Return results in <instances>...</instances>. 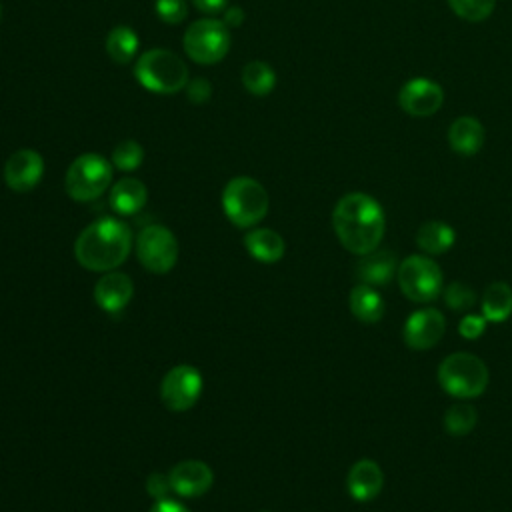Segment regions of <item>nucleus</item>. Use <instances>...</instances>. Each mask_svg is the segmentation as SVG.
Listing matches in <instances>:
<instances>
[{
	"instance_id": "nucleus-14",
	"label": "nucleus",
	"mask_w": 512,
	"mask_h": 512,
	"mask_svg": "<svg viewBox=\"0 0 512 512\" xmlns=\"http://www.w3.org/2000/svg\"><path fill=\"white\" fill-rule=\"evenodd\" d=\"M172 492L184 498H196L212 488L214 472L202 460H182L170 472Z\"/></svg>"
},
{
	"instance_id": "nucleus-3",
	"label": "nucleus",
	"mask_w": 512,
	"mask_h": 512,
	"mask_svg": "<svg viewBox=\"0 0 512 512\" xmlns=\"http://www.w3.org/2000/svg\"><path fill=\"white\" fill-rule=\"evenodd\" d=\"M134 74L146 90L156 94H176L188 84L184 60L166 48H152L140 54Z\"/></svg>"
},
{
	"instance_id": "nucleus-15",
	"label": "nucleus",
	"mask_w": 512,
	"mask_h": 512,
	"mask_svg": "<svg viewBox=\"0 0 512 512\" xmlns=\"http://www.w3.org/2000/svg\"><path fill=\"white\" fill-rule=\"evenodd\" d=\"M132 296H134V282L128 274L120 270L104 272V276L98 278L94 286V300L98 308L108 314L122 312L132 300Z\"/></svg>"
},
{
	"instance_id": "nucleus-33",
	"label": "nucleus",
	"mask_w": 512,
	"mask_h": 512,
	"mask_svg": "<svg viewBox=\"0 0 512 512\" xmlns=\"http://www.w3.org/2000/svg\"><path fill=\"white\" fill-rule=\"evenodd\" d=\"M186 94H188V100L194 102V104H204L210 100L212 96V84L206 80V78H194V80H188L186 84Z\"/></svg>"
},
{
	"instance_id": "nucleus-22",
	"label": "nucleus",
	"mask_w": 512,
	"mask_h": 512,
	"mask_svg": "<svg viewBox=\"0 0 512 512\" xmlns=\"http://www.w3.org/2000/svg\"><path fill=\"white\" fill-rule=\"evenodd\" d=\"M454 228L442 220H428L416 232L418 248L428 256H438L454 246Z\"/></svg>"
},
{
	"instance_id": "nucleus-31",
	"label": "nucleus",
	"mask_w": 512,
	"mask_h": 512,
	"mask_svg": "<svg viewBox=\"0 0 512 512\" xmlns=\"http://www.w3.org/2000/svg\"><path fill=\"white\" fill-rule=\"evenodd\" d=\"M486 318L482 314H466L458 324V334L466 340H476L486 330Z\"/></svg>"
},
{
	"instance_id": "nucleus-16",
	"label": "nucleus",
	"mask_w": 512,
	"mask_h": 512,
	"mask_svg": "<svg viewBox=\"0 0 512 512\" xmlns=\"http://www.w3.org/2000/svg\"><path fill=\"white\" fill-rule=\"evenodd\" d=\"M384 486V472L382 468L368 458H362L352 464L346 476L348 494L358 502L374 500Z\"/></svg>"
},
{
	"instance_id": "nucleus-29",
	"label": "nucleus",
	"mask_w": 512,
	"mask_h": 512,
	"mask_svg": "<svg viewBox=\"0 0 512 512\" xmlns=\"http://www.w3.org/2000/svg\"><path fill=\"white\" fill-rule=\"evenodd\" d=\"M442 296L444 304L454 312H468L476 304V292L460 280H454L448 286H444Z\"/></svg>"
},
{
	"instance_id": "nucleus-9",
	"label": "nucleus",
	"mask_w": 512,
	"mask_h": 512,
	"mask_svg": "<svg viewBox=\"0 0 512 512\" xmlns=\"http://www.w3.org/2000/svg\"><path fill=\"white\" fill-rule=\"evenodd\" d=\"M178 240L162 224H150L136 236V258L152 274H166L178 262Z\"/></svg>"
},
{
	"instance_id": "nucleus-32",
	"label": "nucleus",
	"mask_w": 512,
	"mask_h": 512,
	"mask_svg": "<svg viewBox=\"0 0 512 512\" xmlns=\"http://www.w3.org/2000/svg\"><path fill=\"white\" fill-rule=\"evenodd\" d=\"M146 492L154 498V500H164L170 498L172 492V484H170V476L164 472H152L146 480Z\"/></svg>"
},
{
	"instance_id": "nucleus-10",
	"label": "nucleus",
	"mask_w": 512,
	"mask_h": 512,
	"mask_svg": "<svg viewBox=\"0 0 512 512\" xmlns=\"http://www.w3.org/2000/svg\"><path fill=\"white\" fill-rule=\"evenodd\" d=\"M204 380L196 366L178 364L168 370L160 384V398L172 412L190 410L202 396Z\"/></svg>"
},
{
	"instance_id": "nucleus-28",
	"label": "nucleus",
	"mask_w": 512,
	"mask_h": 512,
	"mask_svg": "<svg viewBox=\"0 0 512 512\" xmlns=\"http://www.w3.org/2000/svg\"><path fill=\"white\" fill-rule=\"evenodd\" d=\"M144 160V150L136 140H124L112 150V166L122 172H132L140 168Z\"/></svg>"
},
{
	"instance_id": "nucleus-34",
	"label": "nucleus",
	"mask_w": 512,
	"mask_h": 512,
	"mask_svg": "<svg viewBox=\"0 0 512 512\" xmlns=\"http://www.w3.org/2000/svg\"><path fill=\"white\" fill-rule=\"evenodd\" d=\"M150 512H190L184 504H180L178 500L172 498H164V500H156L150 508Z\"/></svg>"
},
{
	"instance_id": "nucleus-38",
	"label": "nucleus",
	"mask_w": 512,
	"mask_h": 512,
	"mask_svg": "<svg viewBox=\"0 0 512 512\" xmlns=\"http://www.w3.org/2000/svg\"><path fill=\"white\" fill-rule=\"evenodd\" d=\"M0 16H2V10H0Z\"/></svg>"
},
{
	"instance_id": "nucleus-2",
	"label": "nucleus",
	"mask_w": 512,
	"mask_h": 512,
	"mask_svg": "<svg viewBox=\"0 0 512 512\" xmlns=\"http://www.w3.org/2000/svg\"><path fill=\"white\" fill-rule=\"evenodd\" d=\"M132 230L118 218H98L90 222L74 242L78 264L92 272L116 270L132 250Z\"/></svg>"
},
{
	"instance_id": "nucleus-1",
	"label": "nucleus",
	"mask_w": 512,
	"mask_h": 512,
	"mask_svg": "<svg viewBox=\"0 0 512 512\" xmlns=\"http://www.w3.org/2000/svg\"><path fill=\"white\" fill-rule=\"evenodd\" d=\"M332 226L340 244L358 256L374 252L386 230L384 210L364 192L344 194L332 212Z\"/></svg>"
},
{
	"instance_id": "nucleus-26",
	"label": "nucleus",
	"mask_w": 512,
	"mask_h": 512,
	"mask_svg": "<svg viewBox=\"0 0 512 512\" xmlns=\"http://www.w3.org/2000/svg\"><path fill=\"white\" fill-rule=\"evenodd\" d=\"M478 420V412L472 404H452L444 414V430L452 436L468 434Z\"/></svg>"
},
{
	"instance_id": "nucleus-5",
	"label": "nucleus",
	"mask_w": 512,
	"mask_h": 512,
	"mask_svg": "<svg viewBox=\"0 0 512 512\" xmlns=\"http://www.w3.org/2000/svg\"><path fill=\"white\" fill-rule=\"evenodd\" d=\"M438 382L442 390L454 398H476L488 386V368L470 352H454L440 362Z\"/></svg>"
},
{
	"instance_id": "nucleus-21",
	"label": "nucleus",
	"mask_w": 512,
	"mask_h": 512,
	"mask_svg": "<svg viewBox=\"0 0 512 512\" xmlns=\"http://www.w3.org/2000/svg\"><path fill=\"white\" fill-rule=\"evenodd\" d=\"M348 306H350L352 316L364 324L380 322L384 316V310H386V304H384L382 296L378 294V290L374 286L360 284V282L350 290Z\"/></svg>"
},
{
	"instance_id": "nucleus-19",
	"label": "nucleus",
	"mask_w": 512,
	"mask_h": 512,
	"mask_svg": "<svg viewBox=\"0 0 512 512\" xmlns=\"http://www.w3.org/2000/svg\"><path fill=\"white\" fill-rule=\"evenodd\" d=\"M448 144L454 152L472 156L484 144V126L472 116H460L448 128Z\"/></svg>"
},
{
	"instance_id": "nucleus-6",
	"label": "nucleus",
	"mask_w": 512,
	"mask_h": 512,
	"mask_svg": "<svg viewBox=\"0 0 512 512\" xmlns=\"http://www.w3.org/2000/svg\"><path fill=\"white\" fill-rule=\"evenodd\" d=\"M112 168V162L100 154H80L66 170V194L76 202H90L100 198L112 182Z\"/></svg>"
},
{
	"instance_id": "nucleus-4",
	"label": "nucleus",
	"mask_w": 512,
	"mask_h": 512,
	"mask_svg": "<svg viewBox=\"0 0 512 512\" xmlns=\"http://www.w3.org/2000/svg\"><path fill=\"white\" fill-rule=\"evenodd\" d=\"M268 204L266 188L250 176H236L224 186L222 208L238 228L256 226L268 214Z\"/></svg>"
},
{
	"instance_id": "nucleus-24",
	"label": "nucleus",
	"mask_w": 512,
	"mask_h": 512,
	"mask_svg": "<svg viewBox=\"0 0 512 512\" xmlns=\"http://www.w3.org/2000/svg\"><path fill=\"white\" fill-rule=\"evenodd\" d=\"M140 40L130 26H116L106 36V52L116 64H130L138 52Z\"/></svg>"
},
{
	"instance_id": "nucleus-27",
	"label": "nucleus",
	"mask_w": 512,
	"mask_h": 512,
	"mask_svg": "<svg viewBox=\"0 0 512 512\" xmlns=\"http://www.w3.org/2000/svg\"><path fill=\"white\" fill-rule=\"evenodd\" d=\"M448 4L458 18L468 22H482L496 8V0H448Z\"/></svg>"
},
{
	"instance_id": "nucleus-20",
	"label": "nucleus",
	"mask_w": 512,
	"mask_h": 512,
	"mask_svg": "<svg viewBox=\"0 0 512 512\" xmlns=\"http://www.w3.org/2000/svg\"><path fill=\"white\" fill-rule=\"evenodd\" d=\"M248 254L264 264H274L284 256V238L272 228H254L244 236Z\"/></svg>"
},
{
	"instance_id": "nucleus-7",
	"label": "nucleus",
	"mask_w": 512,
	"mask_h": 512,
	"mask_svg": "<svg viewBox=\"0 0 512 512\" xmlns=\"http://www.w3.org/2000/svg\"><path fill=\"white\" fill-rule=\"evenodd\" d=\"M402 294L418 304L436 300L444 290V276L440 266L428 254H412L398 264L396 272Z\"/></svg>"
},
{
	"instance_id": "nucleus-8",
	"label": "nucleus",
	"mask_w": 512,
	"mask_h": 512,
	"mask_svg": "<svg viewBox=\"0 0 512 512\" xmlns=\"http://www.w3.org/2000/svg\"><path fill=\"white\" fill-rule=\"evenodd\" d=\"M184 50L196 64H216L230 48V30L224 20L200 18L192 22L184 32Z\"/></svg>"
},
{
	"instance_id": "nucleus-37",
	"label": "nucleus",
	"mask_w": 512,
	"mask_h": 512,
	"mask_svg": "<svg viewBox=\"0 0 512 512\" xmlns=\"http://www.w3.org/2000/svg\"><path fill=\"white\" fill-rule=\"evenodd\" d=\"M262 512H270V510H262Z\"/></svg>"
},
{
	"instance_id": "nucleus-13",
	"label": "nucleus",
	"mask_w": 512,
	"mask_h": 512,
	"mask_svg": "<svg viewBox=\"0 0 512 512\" xmlns=\"http://www.w3.org/2000/svg\"><path fill=\"white\" fill-rule=\"evenodd\" d=\"M44 176V158L32 150H16L4 164V182L14 192H30Z\"/></svg>"
},
{
	"instance_id": "nucleus-36",
	"label": "nucleus",
	"mask_w": 512,
	"mask_h": 512,
	"mask_svg": "<svg viewBox=\"0 0 512 512\" xmlns=\"http://www.w3.org/2000/svg\"><path fill=\"white\" fill-rule=\"evenodd\" d=\"M244 22V10L240 8V6H232V8H228L226 10V14H224V24L230 28H236V26H240Z\"/></svg>"
},
{
	"instance_id": "nucleus-12",
	"label": "nucleus",
	"mask_w": 512,
	"mask_h": 512,
	"mask_svg": "<svg viewBox=\"0 0 512 512\" xmlns=\"http://www.w3.org/2000/svg\"><path fill=\"white\" fill-rule=\"evenodd\" d=\"M446 332V318L436 308H422L408 316L402 338L404 344L412 350H430L434 348Z\"/></svg>"
},
{
	"instance_id": "nucleus-23",
	"label": "nucleus",
	"mask_w": 512,
	"mask_h": 512,
	"mask_svg": "<svg viewBox=\"0 0 512 512\" xmlns=\"http://www.w3.org/2000/svg\"><path fill=\"white\" fill-rule=\"evenodd\" d=\"M482 316L488 322H504L512 316V288L506 282H492L482 294Z\"/></svg>"
},
{
	"instance_id": "nucleus-18",
	"label": "nucleus",
	"mask_w": 512,
	"mask_h": 512,
	"mask_svg": "<svg viewBox=\"0 0 512 512\" xmlns=\"http://www.w3.org/2000/svg\"><path fill=\"white\" fill-rule=\"evenodd\" d=\"M146 200H148V190H146L144 182L138 178H132V176L120 178L112 186L110 196H108L110 208L120 216H132V214L140 212L144 208Z\"/></svg>"
},
{
	"instance_id": "nucleus-30",
	"label": "nucleus",
	"mask_w": 512,
	"mask_h": 512,
	"mask_svg": "<svg viewBox=\"0 0 512 512\" xmlns=\"http://www.w3.org/2000/svg\"><path fill=\"white\" fill-rule=\"evenodd\" d=\"M154 10H156L158 18L166 24H178L188 14L186 0H156Z\"/></svg>"
},
{
	"instance_id": "nucleus-17",
	"label": "nucleus",
	"mask_w": 512,
	"mask_h": 512,
	"mask_svg": "<svg viewBox=\"0 0 512 512\" xmlns=\"http://www.w3.org/2000/svg\"><path fill=\"white\" fill-rule=\"evenodd\" d=\"M396 272H398L396 256L390 250H378V248L374 252L360 256L354 268V276L358 278V282L374 288L390 284Z\"/></svg>"
},
{
	"instance_id": "nucleus-35",
	"label": "nucleus",
	"mask_w": 512,
	"mask_h": 512,
	"mask_svg": "<svg viewBox=\"0 0 512 512\" xmlns=\"http://www.w3.org/2000/svg\"><path fill=\"white\" fill-rule=\"evenodd\" d=\"M192 2L204 14H218L220 10H224L228 0H192Z\"/></svg>"
},
{
	"instance_id": "nucleus-11",
	"label": "nucleus",
	"mask_w": 512,
	"mask_h": 512,
	"mask_svg": "<svg viewBox=\"0 0 512 512\" xmlns=\"http://www.w3.org/2000/svg\"><path fill=\"white\" fill-rule=\"evenodd\" d=\"M444 102V90L438 82L426 76H416L404 82L398 92V104L408 116L426 118L440 110Z\"/></svg>"
},
{
	"instance_id": "nucleus-25",
	"label": "nucleus",
	"mask_w": 512,
	"mask_h": 512,
	"mask_svg": "<svg viewBox=\"0 0 512 512\" xmlns=\"http://www.w3.org/2000/svg\"><path fill=\"white\" fill-rule=\"evenodd\" d=\"M242 84L254 96H266L276 86V72L268 62L252 60L242 68Z\"/></svg>"
}]
</instances>
